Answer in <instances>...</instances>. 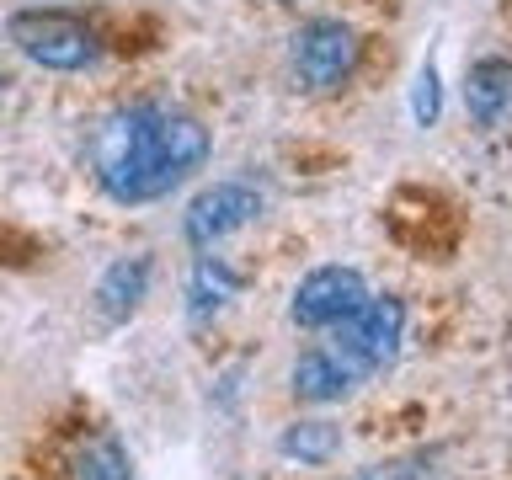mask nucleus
<instances>
[{
  "mask_svg": "<svg viewBox=\"0 0 512 480\" xmlns=\"http://www.w3.org/2000/svg\"><path fill=\"white\" fill-rule=\"evenodd\" d=\"M91 176L112 203L134 208L176 192L208 160V128L182 107L134 102L107 112L86 144Z\"/></svg>",
  "mask_w": 512,
  "mask_h": 480,
  "instance_id": "obj_1",
  "label": "nucleus"
},
{
  "mask_svg": "<svg viewBox=\"0 0 512 480\" xmlns=\"http://www.w3.org/2000/svg\"><path fill=\"white\" fill-rule=\"evenodd\" d=\"M6 38L22 59H32L38 70H54V75H80V70H91V64L102 59V38H96L80 16L54 11V6L11 11Z\"/></svg>",
  "mask_w": 512,
  "mask_h": 480,
  "instance_id": "obj_2",
  "label": "nucleus"
},
{
  "mask_svg": "<svg viewBox=\"0 0 512 480\" xmlns=\"http://www.w3.org/2000/svg\"><path fill=\"white\" fill-rule=\"evenodd\" d=\"M331 358L347 368L352 379H368V374H379V368H390L395 363V352H400V331H406V304L400 299H363L358 310H352L342 326H331Z\"/></svg>",
  "mask_w": 512,
  "mask_h": 480,
  "instance_id": "obj_3",
  "label": "nucleus"
},
{
  "mask_svg": "<svg viewBox=\"0 0 512 480\" xmlns=\"http://www.w3.org/2000/svg\"><path fill=\"white\" fill-rule=\"evenodd\" d=\"M294 75L304 91H336L358 70V32L336 16H315L294 32Z\"/></svg>",
  "mask_w": 512,
  "mask_h": 480,
  "instance_id": "obj_4",
  "label": "nucleus"
},
{
  "mask_svg": "<svg viewBox=\"0 0 512 480\" xmlns=\"http://www.w3.org/2000/svg\"><path fill=\"white\" fill-rule=\"evenodd\" d=\"M262 214V192L246 187V182H214L208 192H198V198L187 203V246L198 251H214L219 240H230L235 230H246V224Z\"/></svg>",
  "mask_w": 512,
  "mask_h": 480,
  "instance_id": "obj_5",
  "label": "nucleus"
},
{
  "mask_svg": "<svg viewBox=\"0 0 512 480\" xmlns=\"http://www.w3.org/2000/svg\"><path fill=\"white\" fill-rule=\"evenodd\" d=\"M363 299H368L363 272H352V267H315L310 278L294 288L288 315H294V326H304V331H331V326H342Z\"/></svg>",
  "mask_w": 512,
  "mask_h": 480,
  "instance_id": "obj_6",
  "label": "nucleus"
},
{
  "mask_svg": "<svg viewBox=\"0 0 512 480\" xmlns=\"http://www.w3.org/2000/svg\"><path fill=\"white\" fill-rule=\"evenodd\" d=\"M464 107L475 123L507 128L512 123V59H480L464 75Z\"/></svg>",
  "mask_w": 512,
  "mask_h": 480,
  "instance_id": "obj_7",
  "label": "nucleus"
},
{
  "mask_svg": "<svg viewBox=\"0 0 512 480\" xmlns=\"http://www.w3.org/2000/svg\"><path fill=\"white\" fill-rule=\"evenodd\" d=\"M144 294H150V256H123L96 283V310H102V320H128L144 304Z\"/></svg>",
  "mask_w": 512,
  "mask_h": 480,
  "instance_id": "obj_8",
  "label": "nucleus"
},
{
  "mask_svg": "<svg viewBox=\"0 0 512 480\" xmlns=\"http://www.w3.org/2000/svg\"><path fill=\"white\" fill-rule=\"evenodd\" d=\"M288 379H294V395H299V400H315V406H326V400H342V395L352 390V384H358V379H352L342 363L331 358L326 347L304 352V358L294 363V374H288Z\"/></svg>",
  "mask_w": 512,
  "mask_h": 480,
  "instance_id": "obj_9",
  "label": "nucleus"
},
{
  "mask_svg": "<svg viewBox=\"0 0 512 480\" xmlns=\"http://www.w3.org/2000/svg\"><path fill=\"white\" fill-rule=\"evenodd\" d=\"M235 294H240V272H230L219 256H198V267H192V288H187L192 315H214V310H224Z\"/></svg>",
  "mask_w": 512,
  "mask_h": 480,
  "instance_id": "obj_10",
  "label": "nucleus"
},
{
  "mask_svg": "<svg viewBox=\"0 0 512 480\" xmlns=\"http://www.w3.org/2000/svg\"><path fill=\"white\" fill-rule=\"evenodd\" d=\"M278 448L299 464H331L336 454H342V432H336L331 422H294L278 438Z\"/></svg>",
  "mask_w": 512,
  "mask_h": 480,
  "instance_id": "obj_11",
  "label": "nucleus"
},
{
  "mask_svg": "<svg viewBox=\"0 0 512 480\" xmlns=\"http://www.w3.org/2000/svg\"><path fill=\"white\" fill-rule=\"evenodd\" d=\"M128 454L118 438H107V432H96L75 448V480H128Z\"/></svg>",
  "mask_w": 512,
  "mask_h": 480,
  "instance_id": "obj_12",
  "label": "nucleus"
},
{
  "mask_svg": "<svg viewBox=\"0 0 512 480\" xmlns=\"http://www.w3.org/2000/svg\"><path fill=\"white\" fill-rule=\"evenodd\" d=\"M411 112H416V123H432V118H438V70H432V64H422V75H416V102H411Z\"/></svg>",
  "mask_w": 512,
  "mask_h": 480,
  "instance_id": "obj_13",
  "label": "nucleus"
},
{
  "mask_svg": "<svg viewBox=\"0 0 512 480\" xmlns=\"http://www.w3.org/2000/svg\"><path fill=\"white\" fill-rule=\"evenodd\" d=\"M352 480H427V470L422 464H406V459H390V464H368Z\"/></svg>",
  "mask_w": 512,
  "mask_h": 480,
  "instance_id": "obj_14",
  "label": "nucleus"
}]
</instances>
